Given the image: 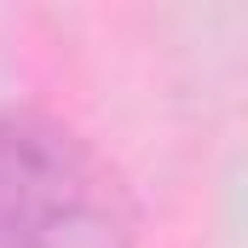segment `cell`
Returning a JSON list of instances; mask_svg holds the SVG:
<instances>
[{
  "instance_id": "6da1fadb",
  "label": "cell",
  "mask_w": 248,
  "mask_h": 248,
  "mask_svg": "<svg viewBox=\"0 0 248 248\" xmlns=\"http://www.w3.org/2000/svg\"><path fill=\"white\" fill-rule=\"evenodd\" d=\"M139 208L122 173L69 127L0 110V248H133Z\"/></svg>"
}]
</instances>
